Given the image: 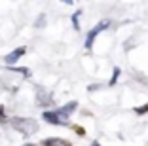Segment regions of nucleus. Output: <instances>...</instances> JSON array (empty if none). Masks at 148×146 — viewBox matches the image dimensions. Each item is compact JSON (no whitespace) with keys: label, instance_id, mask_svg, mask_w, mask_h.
Returning <instances> with one entry per match:
<instances>
[{"label":"nucleus","instance_id":"obj_4","mask_svg":"<svg viewBox=\"0 0 148 146\" xmlns=\"http://www.w3.org/2000/svg\"><path fill=\"white\" fill-rule=\"evenodd\" d=\"M25 53H27V47H25V46H19V47H15L13 51H10L8 55L4 57V63L8 64V66H12V64H13V63H17V61L21 59L23 55H25Z\"/></svg>","mask_w":148,"mask_h":146},{"label":"nucleus","instance_id":"obj_13","mask_svg":"<svg viewBox=\"0 0 148 146\" xmlns=\"http://www.w3.org/2000/svg\"><path fill=\"white\" fill-rule=\"evenodd\" d=\"M72 129L78 133V137H86V129H84V127H80V125H72Z\"/></svg>","mask_w":148,"mask_h":146},{"label":"nucleus","instance_id":"obj_1","mask_svg":"<svg viewBox=\"0 0 148 146\" xmlns=\"http://www.w3.org/2000/svg\"><path fill=\"white\" fill-rule=\"evenodd\" d=\"M10 123H12V127L15 129V131H19V133L23 135V137H31V135H34L36 131H38V121L34 120V118H12L10 120Z\"/></svg>","mask_w":148,"mask_h":146},{"label":"nucleus","instance_id":"obj_9","mask_svg":"<svg viewBox=\"0 0 148 146\" xmlns=\"http://www.w3.org/2000/svg\"><path fill=\"white\" fill-rule=\"evenodd\" d=\"M120 74H122V70H120V69H118V66H116V69L112 70V78H110V82H108V86H114V84L118 82V78H120Z\"/></svg>","mask_w":148,"mask_h":146},{"label":"nucleus","instance_id":"obj_11","mask_svg":"<svg viewBox=\"0 0 148 146\" xmlns=\"http://www.w3.org/2000/svg\"><path fill=\"white\" fill-rule=\"evenodd\" d=\"M8 121V118H6V108L4 104H0V123H6Z\"/></svg>","mask_w":148,"mask_h":146},{"label":"nucleus","instance_id":"obj_16","mask_svg":"<svg viewBox=\"0 0 148 146\" xmlns=\"http://www.w3.org/2000/svg\"><path fill=\"white\" fill-rule=\"evenodd\" d=\"M91 146H101V144H99L97 141H93V142H91Z\"/></svg>","mask_w":148,"mask_h":146},{"label":"nucleus","instance_id":"obj_10","mask_svg":"<svg viewBox=\"0 0 148 146\" xmlns=\"http://www.w3.org/2000/svg\"><path fill=\"white\" fill-rule=\"evenodd\" d=\"M135 114H137V116H144V114H148V104L137 106V108H135Z\"/></svg>","mask_w":148,"mask_h":146},{"label":"nucleus","instance_id":"obj_6","mask_svg":"<svg viewBox=\"0 0 148 146\" xmlns=\"http://www.w3.org/2000/svg\"><path fill=\"white\" fill-rule=\"evenodd\" d=\"M42 146H72V142L66 141V138H59V137H49V138H44Z\"/></svg>","mask_w":148,"mask_h":146},{"label":"nucleus","instance_id":"obj_8","mask_svg":"<svg viewBox=\"0 0 148 146\" xmlns=\"http://www.w3.org/2000/svg\"><path fill=\"white\" fill-rule=\"evenodd\" d=\"M10 70H12V72L23 74L25 78H31V70H29V69H23V66H10Z\"/></svg>","mask_w":148,"mask_h":146},{"label":"nucleus","instance_id":"obj_7","mask_svg":"<svg viewBox=\"0 0 148 146\" xmlns=\"http://www.w3.org/2000/svg\"><path fill=\"white\" fill-rule=\"evenodd\" d=\"M76 108H78V103H76V101H70L69 104H65V106H61V110L65 112L66 116H70V114H72V112L76 110Z\"/></svg>","mask_w":148,"mask_h":146},{"label":"nucleus","instance_id":"obj_3","mask_svg":"<svg viewBox=\"0 0 148 146\" xmlns=\"http://www.w3.org/2000/svg\"><path fill=\"white\" fill-rule=\"evenodd\" d=\"M108 27H110V21H108V19H103L101 23H97V25L93 27L89 32H87V36H86V49H91L95 38H97V36H99L105 29H108Z\"/></svg>","mask_w":148,"mask_h":146},{"label":"nucleus","instance_id":"obj_2","mask_svg":"<svg viewBox=\"0 0 148 146\" xmlns=\"http://www.w3.org/2000/svg\"><path fill=\"white\" fill-rule=\"evenodd\" d=\"M42 118L51 125H69V118L70 116H66L61 108H57V110H44Z\"/></svg>","mask_w":148,"mask_h":146},{"label":"nucleus","instance_id":"obj_12","mask_svg":"<svg viewBox=\"0 0 148 146\" xmlns=\"http://www.w3.org/2000/svg\"><path fill=\"white\" fill-rule=\"evenodd\" d=\"M80 13H82V12H76V13L72 15V25H74V29H76V30H80V25H78V17H80Z\"/></svg>","mask_w":148,"mask_h":146},{"label":"nucleus","instance_id":"obj_15","mask_svg":"<svg viewBox=\"0 0 148 146\" xmlns=\"http://www.w3.org/2000/svg\"><path fill=\"white\" fill-rule=\"evenodd\" d=\"M23 146H38V144H34V142H25Z\"/></svg>","mask_w":148,"mask_h":146},{"label":"nucleus","instance_id":"obj_14","mask_svg":"<svg viewBox=\"0 0 148 146\" xmlns=\"http://www.w3.org/2000/svg\"><path fill=\"white\" fill-rule=\"evenodd\" d=\"M99 84H91V86H89V87H87V91H97V89H99Z\"/></svg>","mask_w":148,"mask_h":146},{"label":"nucleus","instance_id":"obj_5","mask_svg":"<svg viewBox=\"0 0 148 146\" xmlns=\"http://www.w3.org/2000/svg\"><path fill=\"white\" fill-rule=\"evenodd\" d=\"M36 99H38V104L44 108H48L53 104V97L51 93H48L46 89H42V87H36Z\"/></svg>","mask_w":148,"mask_h":146}]
</instances>
